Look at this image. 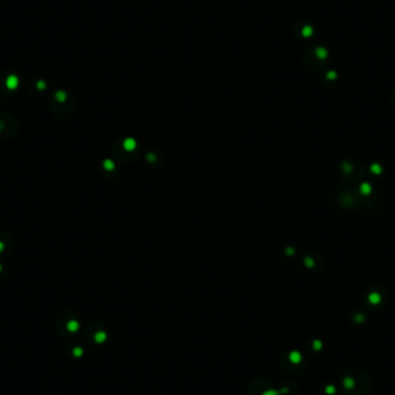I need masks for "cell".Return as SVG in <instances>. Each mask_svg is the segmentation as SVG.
I'll return each instance as SVG.
<instances>
[{"mask_svg":"<svg viewBox=\"0 0 395 395\" xmlns=\"http://www.w3.org/2000/svg\"><path fill=\"white\" fill-rule=\"evenodd\" d=\"M290 359H291V362H294V363H298V362L300 360V354L299 352H297V351L291 352Z\"/></svg>","mask_w":395,"mask_h":395,"instance_id":"obj_1","label":"cell"},{"mask_svg":"<svg viewBox=\"0 0 395 395\" xmlns=\"http://www.w3.org/2000/svg\"><path fill=\"white\" fill-rule=\"evenodd\" d=\"M105 339H106V335H105L104 333L103 332H100V333H97L95 335V340L97 341V342H103V341H105Z\"/></svg>","mask_w":395,"mask_h":395,"instance_id":"obj_2","label":"cell"},{"mask_svg":"<svg viewBox=\"0 0 395 395\" xmlns=\"http://www.w3.org/2000/svg\"><path fill=\"white\" fill-rule=\"evenodd\" d=\"M262 395H277V394H276V392H274V390H267Z\"/></svg>","mask_w":395,"mask_h":395,"instance_id":"obj_3","label":"cell"}]
</instances>
